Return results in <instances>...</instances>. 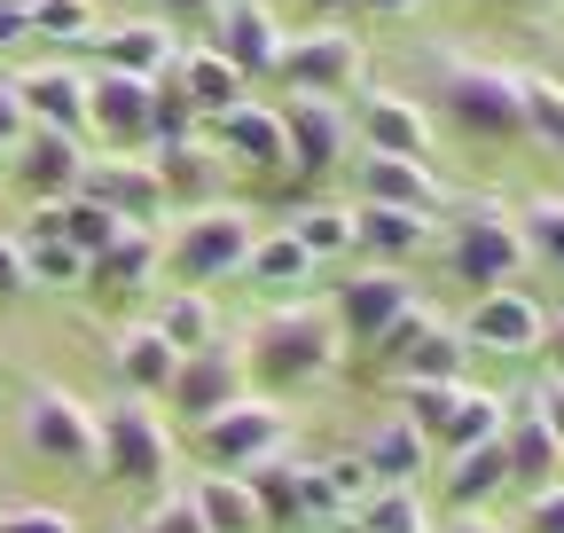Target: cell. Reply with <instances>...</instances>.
Returning <instances> with one entry per match:
<instances>
[{
  "label": "cell",
  "mask_w": 564,
  "mask_h": 533,
  "mask_svg": "<svg viewBox=\"0 0 564 533\" xmlns=\"http://www.w3.org/2000/svg\"><path fill=\"white\" fill-rule=\"evenodd\" d=\"M337 361H345V338H337L329 306H274V314L251 322V338H243V369H251V384H267V392L322 384Z\"/></svg>",
  "instance_id": "6da1fadb"
},
{
  "label": "cell",
  "mask_w": 564,
  "mask_h": 533,
  "mask_svg": "<svg viewBox=\"0 0 564 533\" xmlns=\"http://www.w3.org/2000/svg\"><path fill=\"white\" fill-rule=\"evenodd\" d=\"M440 118L463 142H525V72L486 55H440Z\"/></svg>",
  "instance_id": "7a4b0ae2"
},
{
  "label": "cell",
  "mask_w": 564,
  "mask_h": 533,
  "mask_svg": "<svg viewBox=\"0 0 564 533\" xmlns=\"http://www.w3.org/2000/svg\"><path fill=\"white\" fill-rule=\"evenodd\" d=\"M432 243H440V266H447L470 298L510 291L525 266H533V251H525V236H518V213H502V205H455Z\"/></svg>",
  "instance_id": "3957f363"
},
{
  "label": "cell",
  "mask_w": 564,
  "mask_h": 533,
  "mask_svg": "<svg viewBox=\"0 0 564 533\" xmlns=\"http://www.w3.org/2000/svg\"><path fill=\"white\" fill-rule=\"evenodd\" d=\"M291 439H299V424H291V409H282L274 392H243V400H228L220 416L188 424L196 463H204V471H228V479H251L259 463L291 455Z\"/></svg>",
  "instance_id": "277c9868"
},
{
  "label": "cell",
  "mask_w": 564,
  "mask_h": 533,
  "mask_svg": "<svg viewBox=\"0 0 564 533\" xmlns=\"http://www.w3.org/2000/svg\"><path fill=\"white\" fill-rule=\"evenodd\" d=\"M251 213L243 205H188V220H173V236H165V266L188 283V291H204V283H228V275H243V259H251Z\"/></svg>",
  "instance_id": "5b68a950"
},
{
  "label": "cell",
  "mask_w": 564,
  "mask_h": 533,
  "mask_svg": "<svg viewBox=\"0 0 564 533\" xmlns=\"http://www.w3.org/2000/svg\"><path fill=\"white\" fill-rule=\"evenodd\" d=\"M102 416V471L95 479H118V487H133V494H165V479H173V424L150 409V400H110V409H95Z\"/></svg>",
  "instance_id": "8992f818"
},
{
  "label": "cell",
  "mask_w": 564,
  "mask_h": 533,
  "mask_svg": "<svg viewBox=\"0 0 564 533\" xmlns=\"http://www.w3.org/2000/svg\"><path fill=\"white\" fill-rule=\"evenodd\" d=\"M17 424H24V447L40 455V463H55V471H102V416L87 409L79 392H63V384H24V409H17Z\"/></svg>",
  "instance_id": "52a82bcc"
},
{
  "label": "cell",
  "mask_w": 564,
  "mask_h": 533,
  "mask_svg": "<svg viewBox=\"0 0 564 533\" xmlns=\"http://www.w3.org/2000/svg\"><path fill=\"white\" fill-rule=\"evenodd\" d=\"M400 416H415V432L432 439V455H463L478 439H502V392H486L470 377H455V384H400Z\"/></svg>",
  "instance_id": "ba28073f"
},
{
  "label": "cell",
  "mask_w": 564,
  "mask_h": 533,
  "mask_svg": "<svg viewBox=\"0 0 564 533\" xmlns=\"http://www.w3.org/2000/svg\"><path fill=\"white\" fill-rule=\"evenodd\" d=\"M408 306H423V298H415V283L400 275V266H361V275H345L329 291V322H337L345 353H369Z\"/></svg>",
  "instance_id": "9c48e42d"
},
{
  "label": "cell",
  "mask_w": 564,
  "mask_h": 533,
  "mask_svg": "<svg viewBox=\"0 0 564 533\" xmlns=\"http://www.w3.org/2000/svg\"><path fill=\"white\" fill-rule=\"evenodd\" d=\"M204 142L220 150L236 173H251V181H282V173H291V133H282V102L243 95L236 110L204 118Z\"/></svg>",
  "instance_id": "30bf717a"
},
{
  "label": "cell",
  "mask_w": 564,
  "mask_h": 533,
  "mask_svg": "<svg viewBox=\"0 0 564 533\" xmlns=\"http://www.w3.org/2000/svg\"><path fill=\"white\" fill-rule=\"evenodd\" d=\"M282 79H291V95H322V102H345V95H361L369 79V47L322 24V32H291V47H282Z\"/></svg>",
  "instance_id": "8fae6325"
},
{
  "label": "cell",
  "mask_w": 564,
  "mask_h": 533,
  "mask_svg": "<svg viewBox=\"0 0 564 533\" xmlns=\"http://www.w3.org/2000/svg\"><path fill=\"white\" fill-rule=\"evenodd\" d=\"M79 196L110 205L126 228H158V220L173 213L158 157H141V150H110V157H95V165H87V181H79Z\"/></svg>",
  "instance_id": "7c38bea8"
},
{
  "label": "cell",
  "mask_w": 564,
  "mask_h": 533,
  "mask_svg": "<svg viewBox=\"0 0 564 533\" xmlns=\"http://www.w3.org/2000/svg\"><path fill=\"white\" fill-rule=\"evenodd\" d=\"M463 329V346L470 353H494V361H525V353H541V329H549V314L510 283V291H486V298H470V314L455 322Z\"/></svg>",
  "instance_id": "4fadbf2b"
},
{
  "label": "cell",
  "mask_w": 564,
  "mask_h": 533,
  "mask_svg": "<svg viewBox=\"0 0 564 533\" xmlns=\"http://www.w3.org/2000/svg\"><path fill=\"white\" fill-rule=\"evenodd\" d=\"M87 126L110 150H150L158 142V79L126 72H87Z\"/></svg>",
  "instance_id": "5bb4252c"
},
{
  "label": "cell",
  "mask_w": 564,
  "mask_h": 533,
  "mask_svg": "<svg viewBox=\"0 0 564 533\" xmlns=\"http://www.w3.org/2000/svg\"><path fill=\"white\" fill-rule=\"evenodd\" d=\"M502 455H510V479L518 487H556L564 479V432H556L541 392L502 400Z\"/></svg>",
  "instance_id": "9a60e30c"
},
{
  "label": "cell",
  "mask_w": 564,
  "mask_h": 533,
  "mask_svg": "<svg viewBox=\"0 0 564 533\" xmlns=\"http://www.w3.org/2000/svg\"><path fill=\"white\" fill-rule=\"evenodd\" d=\"M17 165V188L32 196V205H55V196H79V181H87V133H55V126H24V142L9 150Z\"/></svg>",
  "instance_id": "2e32d148"
},
{
  "label": "cell",
  "mask_w": 564,
  "mask_h": 533,
  "mask_svg": "<svg viewBox=\"0 0 564 533\" xmlns=\"http://www.w3.org/2000/svg\"><path fill=\"white\" fill-rule=\"evenodd\" d=\"M282 133H291V173L299 181H329L352 150V118L345 102H322V95H291L282 102Z\"/></svg>",
  "instance_id": "e0dca14e"
},
{
  "label": "cell",
  "mask_w": 564,
  "mask_h": 533,
  "mask_svg": "<svg viewBox=\"0 0 564 533\" xmlns=\"http://www.w3.org/2000/svg\"><path fill=\"white\" fill-rule=\"evenodd\" d=\"M212 47H220L243 79H282V47H291V32H282V17L267 9V0H228L220 24H212Z\"/></svg>",
  "instance_id": "ac0fdd59"
},
{
  "label": "cell",
  "mask_w": 564,
  "mask_h": 533,
  "mask_svg": "<svg viewBox=\"0 0 564 533\" xmlns=\"http://www.w3.org/2000/svg\"><path fill=\"white\" fill-rule=\"evenodd\" d=\"M87 47H95V72L165 79V72H173V55H181V32H173L165 17H118V24H102Z\"/></svg>",
  "instance_id": "d6986e66"
},
{
  "label": "cell",
  "mask_w": 564,
  "mask_h": 533,
  "mask_svg": "<svg viewBox=\"0 0 564 533\" xmlns=\"http://www.w3.org/2000/svg\"><path fill=\"white\" fill-rule=\"evenodd\" d=\"M251 392V369H243V346H204V353H181V377H173V409L188 416V424H204V416H220L228 400H243Z\"/></svg>",
  "instance_id": "ffe728a7"
},
{
  "label": "cell",
  "mask_w": 564,
  "mask_h": 533,
  "mask_svg": "<svg viewBox=\"0 0 564 533\" xmlns=\"http://www.w3.org/2000/svg\"><path fill=\"white\" fill-rule=\"evenodd\" d=\"M165 87L196 110V126H204V118H220V110H236V102L251 95V79H243V72H236V63L212 47V40H196V47H181V55H173Z\"/></svg>",
  "instance_id": "44dd1931"
},
{
  "label": "cell",
  "mask_w": 564,
  "mask_h": 533,
  "mask_svg": "<svg viewBox=\"0 0 564 533\" xmlns=\"http://www.w3.org/2000/svg\"><path fill=\"white\" fill-rule=\"evenodd\" d=\"M110 369H118V384L133 400H165L173 377H181V346L165 338L158 322H126L118 338H110Z\"/></svg>",
  "instance_id": "7402d4cb"
},
{
  "label": "cell",
  "mask_w": 564,
  "mask_h": 533,
  "mask_svg": "<svg viewBox=\"0 0 564 533\" xmlns=\"http://www.w3.org/2000/svg\"><path fill=\"white\" fill-rule=\"evenodd\" d=\"M165 275V236L158 228H126L118 243H102L87 259V291L95 298H133V291H150Z\"/></svg>",
  "instance_id": "603a6c76"
},
{
  "label": "cell",
  "mask_w": 564,
  "mask_h": 533,
  "mask_svg": "<svg viewBox=\"0 0 564 533\" xmlns=\"http://www.w3.org/2000/svg\"><path fill=\"white\" fill-rule=\"evenodd\" d=\"M17 95H24V118L32 126H55V133H87V72L79 63H32L17 72Z\"/></svg>",
  "instance_id": "cb8c5ba5"
},
{
  "label": "cell",
  "mask_w": 564,
  "mask_h": 533,
  "mask_svg": "<svg viewBox=\"0 0 564 533\" xmlns=\"http://www.w3.org/2000/svg\"><path fill=\"white\" fill-rule=\"evenodd\" d=\"M361 142L377 157H423V165H432L440 126H432V110H423L415 95H369L361 102Z\"/></svg>",
  "instance_id": "d4e9b609"
},
{
  "label": "cell",
  "mask_w": 564,
  "mask_h": 533,
  "mask_svg": "<svg viewBox=\"0 0 564 533\" xmlns=\"http://www.w3.org/2000/svg\"><path fill=\"white\" fill-rule=\"evenodd\" d=\"M432 213H400V205H352V251H369L377 266H400L415 251H432Z\"/></svg>",
  "instance_id": "484cf974"
},
{
  "label": "cell",
  "mask_w": 564,
  "mask_h": 533,
  "mask_svg": "<svg viewBox=\"0 0 564 533\" xmlns=\"http://www.w3.org/2000/svg\"><path fill=\"white\" fill-rule=\"evenodd\" d=\"M361 205H400V213H440L447 188L423 157H361Z\"/></svg>",
  "instance_id": "4316f807"
},
{
  "label": "cell",
  "mask_w": 564,
  "mask_h": 533,
  "mask_svg": "<svg viewBox=\"0 0 564 533\" xmlns=\"http://www.w3.org/2000/svg\"><path fill=\"white\" fill-rule=\"evenodd\" d=\"M17 236H63L70 251H87V259H95L102 243H118V236H126V220H118L110 205H95V196H55V205H40Z\"/></svg>",
  "instance_id": "83f0119b"
},
{
  "label": "cell",
  "mask_w": 564,
  "mask_h": 533,
  "mask_svg": "<svg viewBox=\"0 0 564 533\" xmlns=\"http://www.w3.org/2000/svg\"><path fill=\"white\" fill-rule=\"evenodd\" d=\"M502 487H518V479H510V455H502V439H478V447L447 455V471H440L447 510H486Z\"/></svg>",
  "instance_id": "f1b7e54d"
},
{
  "label": "cell",
  "mask_w": 564,
  "mask_h": 533,
  "mask_svg": "<svg viewBox=\"0 0 564 533\" xmlns=\"http://www.w3.org/2000/svg\"><path fill=\"white\" fill-rule=\"evenodd\" d=\"M361 463L377 471V487H415L423 471H432V439L415 432V416H384L361 447Z\"/></svg>",
  "instance_id": "f546056e"
},
{
  "label": "cell",
  "mask_w": 564,
  "mask_h": 533,
  "mask_svg": "<svg viewBox=\"0 0 564 533\" xmlns=\"http://www.w3.org/2000/svg\"><path fill=\"white\" fill-rule=\"evenodd\" d=\"M188 502L204 510V525H212V533H267V518H259V502H251V479H228V471H196Z\"/></svg>",
  "instance_id": "4dcf8cb0"
},
{
  "label": "cell",
  "mask_w": 564,
  "mask_h": 533,
  "mask_svg": "<svg viewBox=\"0 0 564 533\" xmlns=\"http://www.w3.org/2000/svg\"><path fill=\"white\" fill-rule=\"evenodd\" d=\"M463 353H470L463 329H455V322H432V329H423V338L392 361V377H400V384H455V377H463Z\"/></svg>",
  "instance_id": "1f68e13d"
},
{
  "label": "cell",
  "mask_w": 564,
  "mask_h": 533,
  "mask_svg": "<svg viewBox=\"0 0 564 533\" xmlns=\"http://www.w3.org/2000/svg\"><path fill=\"white\" fill-rule=\"evenodd\" d=\"M243 275H251V283H267V291H299V283H314V251H306L291 228H267V236H251Z\"/></svg>",
  "instance_id": "d6a6232c"
},
{
  "label": "cell",
  "mask_w": 564,
  "mask_h": 533,
  "mask_svg": "<svg viewBox=\"0 0 564 533\" xmlns=\"http://www.w3.org/2000/svg\"><path fill=\"white\" fill-rule=\"evenodd\" d=\"M251 502H259L267 533L274 525H306V463H291V455L259 463V471H251Z\"/></svg>",
  "instance_id": "836d02e7"
},
{
  "label": "cell",
  "mask_w": 564,
  "mask_h": 533,
  "mask_svg": "<svg viewBox=\"0 0 564 533\" xmlns=\"http://www.w3.org/2000/svg\"><path fill=\"white\" fill-rule=\"evenodd\" d=\"M158 329H165V338L181 346V353H204V346H220V314H212V298L204 291H173V298H158V314H150Z\"/></svg>",
  "instance_id": "e575fe53"
},
{
  "label": "cell",
  "mask_w": 564,
  "mask_h": 533,
  "mask_svg": "<svg viewBox=\"0 0 564 533\" xmlns=\"http://www.w3.org/2000/svg\"><path fill=\"white\" fill-rule=\"evenodd\" d=\"M212 157H220V150L204 142V126L188 133V142H158V173H165V196H173V205H181V196H196V205H204V188H212Z\"/></svg>",
  "instance_id": "d590c367"
},
{
  "label": "cell",
  "mask_w": 564,
  "mask_h": 533,
  "mask_svg": "<svg viewBox=\"0 0 564 533\" xmlns=\"http://www.w3.org/2000/svg\"><path fill=\"white\" fill-rule=\"evenodd\" d=\"M24 9H32V40H55V47H87L102 32L95 0H24Z\"/></svg>",
  "instance_id": "8d00e7d4"
},
{
  "label": "cell",
  "mask_w": 564,
  "mask_h": 533,
  "mask_svg": "<svg viewBox=\"0 0 564 533\" xmlns=\"http://www.w3.org/2000/svg\"><path fill=\"white\" fill-rule=\"evenodd\" d=\"M282 228H291L306 251H314V266L322 259H345L352 251V205H299L291 220H282Z\"/></svg>",
  "instance_id": "74e56055"
},
{
  "label": "cell",
  "mask_w": 564,
  "mask_h": 533,
  "mask_svg": "<svg viewBox=\"0 0 564 533\" xmlns=\"http://www.w3.org/2000/svg\"><path fill=\"white\" fill-rule=\"evenodd\" d=\"M32 291H87V251H70L63 236H24Z\"/></svg>",
  "instance_id": "f35d334b"
},
{
  "label": "cell",
  "mask_w": 564,
  "mask_h": 533,
  "mask_svg": "<svg viewBox=\"0 0 564 533\" xmlns=\"http://www.w3.org/2000/svg\"><path fill=\"white\" fill-rule=\"evenodd\" d=\"M352 525L361 533H432V510H423L415 487H377L361 510H352Z\"/></svg>",
  "instance_id": "ab89813d"
},
{
  "label": "cell",
  "mask_w": 564,
  "mask_h": 533,
  "mask_svg": "<svg viewBox=\"0 0 564 533\" xmlns=\"http://www.w3.org/2000/svg\"><path fill=\"white\" fill-rule=\"evenodd\" d=\"M525 142H541V150L564 157V87L533 79V72H525Z\"/></svg>",
  "instance_id": "60d3db41"
},
{
  "label": "cell",
  "mask_w": 564,
  "mask_h": 533,
  "mask_svg": "<svg viewBox=\"0 0 564 533\" xmlns=\"http://www.w3.org/2000/svg\"><path fill=\"white\" fill-rule=\"evenodd\" d=\"M518 236L541 266H564V196H533V205L518 213Z\"/></svg>",
  "instance_id": "b9f144b4"
},
{
  "label": "cell",
  "mask_w": 564,
  "mask_h": 533,
  "mask_svg": "<svg viewBox=\"0 0 564 533\" xmlns=\"http://www.w3.org/2000/svg\"><path fill=\"white\" fill-rule=\"evenodd\" d=\"M141 533H212V525H204V510H196L188 494L165 487V494L150 502V518H141Z\"/></svg>",
  "instance_id": "7bdbcfd3"
},
{
  "label": "cell",
  "mask_w": 564,
  "mask_h": 533,
  "mask_svg": "<svg viewBox=\"0 0 564 533\" xmlns=\"http://www.w3.org/2000/svg\"><path fill=\"white\" fill-rule=\"evenodd\" d=\"M0 533H79V518L47 510V502H9V510H0Z\"/></svg>",
  "instance_id": "ee69618b"
},
{
  "label": "cell",
  "mask_w": 564,
  "mask_h": 533,
  "mask_svg": "<svg viewBox=\"0 0 564 533\" xmlns=\"http://www.w3.org/2000/svg\"><path fill=\"white\" fill-rule=\"evenodd\" d=\"M220 9H228V0H158V17L173 32H204V40H212V24H220Z\"/></svg>",
  "instance_id": "f6af8a7d"
},
{
  "label": "cell",
  "mask_w": 564,
  "mask_h": 533,
  "mask_svg": "<svg viewBox=\"0 0 564 533\" xmlns=\"http://www.w3.org/2000/svg\"><path fill=\"white\" fill-rule=\"evenodd\" d=\"M518 533H564V479H556V487H533V502H525Z\"/></svg>",
  "instance_id": "bcb514c9"
},
{
  "label": "cell",
  "mask_w": 564,
  "mask_h": 533,
  "mask_svg": "<svg viewBox=\"0 0 564 533\" xmlns=\"http://www.w3.org/2000/svg\"><path fill=\"white\" fill-rule=\"evenodd\" d=\"M32 266H24V236H0V298H24Z\"/></svg>",
  "instance_id": "7dc6e473"
},
{
  "label": "cell",
  "mask_w": 564,
  "mask_h": 533,
  "mask_svg": "<svg viewBox=\"0 0 564 533\" xmlns=\"http://www.w3.org/2000/svg\"><path fill=\"white\" fill-rule=\"evenodd\" d=\"M24 126H32V118H24V95H17V79H0V157H9V150L24 142Z\"/></svg>",
  "instance_id": "c3c4849f"
},
{
  "label": "cell",
  "mask_w": 564,
  "mask_h": 533,
  "mask_svg": "<svg viewBox=\"0 0 564 533\" xmlns=\"http://www.w3.org/2000/svg\"><path fill=\"white\" fill-rule=\"evenodd\" d=\"M17 40H32V9L24 0H0V47H17Z\"/></svg>",
  "instance_id": "681fc988"
},
{
  "label": "cell",
  "mask_w": 564,
  "mask_h": 533,
  "mask_svg": "<svg viewBox=\"0 0 564 533\" xmlns=\"http://www.w3.org/2000/svg\"><path fill=\"white\" fill-rule=\"evenodd\" d=\"M541 361H549V377H564V314L541 329Z\"/></svg>",
  "instance_id": "f907efd6"
},
{
  "label": "cell",
  "mask_w": 564,
  "mask_h": 533,
  "mask_svg": "<svg viewBox=\"0 0 564 533\" xmlns=\"http://www.w3.org/2000/svg\"><path fill=\"white\" fill-rule=\"evenodd\" d=\"M432 533H502V525H494L486 510H455L447 525H432Z\"/></svg>",
  "instance_id": "816d5d0a"
},
{
  "label": "cell",
  "mask_w": 564,
  "mask_h": 533,
  "mask_svg": "<svg viewBox=\"0 0 564 533\" xmlns=\"http://www.w3.org/2000/svg\"><path fill=\"white\" fill-rule=\"evenodd\" d=\"M486 9H502V17H541V9H556V0H486Z\"/></svg>",
  "instance_id": "f5cc1de1"
},
{
  "label": "cell",
  "mask_w": 564,
  "mask_h": 533,
  "mask_svg": "<svg viewBox=\"0 0 564 533\" xmlns=\"http://www.w3.org/2000/svg\"><path fill=\"white\" fill-rule=\"evenodd\" d=\"M361 9H377V17H415L423 0H361Z\"/></svg>",
  "instance_id": "db71d44e"
},
{
  "label": "cell",
  "mask_w": 564,
  "mask_h": 533,
  "mask_svg": "<svg viewBox=\"0 0 564 533\" xmlns=\"http://www.w3.org/2000/svg\"><path fill=\"white\" fill-rule=\"evenodd\" d=\"M541 400H549V416H556V432H564V377H549V392H541Z\"/></svg>",
  "instance_id": "11a10c76"
},
{
  "label": "cell",
  "mask_w": 564,
  "mask_h": 533,
  "mask_svg": "<svg viewBox=\"0 0 564 533\" xmlns=\"http://www.w3.org/2000/svg\"><path fill=\"white\" fill-rule=\"evenodd\" d=\"M314 17H345V9H361V0H306Z\"/></svg>",
  "instance_id": "9f6ffc18"
}]
</instances>
